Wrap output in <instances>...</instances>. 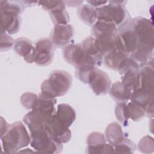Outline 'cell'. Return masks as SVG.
<instances>
[{"mask_svg": "<svg viewBox=\"0 0 154 154\" xmlns=\"http://www.w3.org/2000/svg\"><path fill=\"white\" fill-rule=\"evenodd\" d=\"M123 131L121 126L117 122L110 123L105 130V137L110 144L116 146L123 139Z\"/></svg>", "mask_w": 154, "mask_h": 154, "instance_id": "16", "label": "cell"}, {"mask_svg": "<svg viewBox=\"0 0 154 154\" xmlns=\"http://www.w3.org/2000/svg\"><path fill=\"white\" fill-rule=\"evenodd\" d=\"M135 148V145L133 141L128 138H123L121 142L114 146V153H133Z\"/></svg>", "mask_w": 154, "mask_h": 154, "instance_id": "24", "label": "cell"}, {"mask_svg": "<svg viewBox=\"0 0 154 154\" xmlns=\"http://www.w3.org/2000/svg\"><path fill=\"white\" fill-rule=\"evenodd\" d=\"M55 117L60 122L70 127L76 119L75 109L69 105L60 103L57 106Z\"/></svg>", "mask_w": 154, "mask_h": 154, "instance_id": "14", "label": "cell"}, {"mask_svg": "<svg viewBox=\"0 0 154 154\" xmlns=\"http://www.w3.org/2000/svg\"><path fill=\"white\" fill-rule=\"evenodd\" d=\"M1 32L9 34L17 33L21 23L20 14L24 10L22 1H1Z\"/></svg>", "mask_w": 154, "mask_h": 154, "instance_id": "1", "label": "cell"}, {"mask_svg": "<svg viewBox=\"0 0 154 154\" xmlns=\"http://www.w3.org/2000/svg\"><path fill=\"white\" fill-rule=\"evenodd\" d=\"M139 150L143 153H152L154 149L153 139L152 137L146 135L139 142L138 146Z\"/></svg>", "mask_w": 154, "mask_h": 154, "instance_id": "29", "label": "cell"}, {"mask_svg": "<svg viewBox=\"0 0 154 154\" xmlns=\"http://www.w3.org/2000/svg\"><path fill=\"white\" fill-rule=\"evenodd\" d=\"M45 129L50 136L60 143H66L70 141L72 133L69 127L52 116L46 123Z\"/></svg>", "mask_w": 154, "mask_h": 154, "instance_id": "8", "label": "cell"}, {"mask_svg": "<svg viewBox=\"0 0 154 154\" xmlns=\"http://www.w3.org/2000/svg\"><path fill=\"white\" fill-rule=\"evenodd\" d=\"M87 2L93 7H100L106 5L108 2L107 1H87Z\"/></svg>", "mask_w": 154, "mask_h": 154, "instance_id": "33", "label": "cell"}, {"mask_svg": "<svg viewBox=\"0 0 154 154\" xmlns=\"http://www.w3.org/2000/svg\"><path fill=\"white\" fill-rule=\"evenodd\" d=\"M117 35H103L94 38L95 47L102 56L118 50Z\"/></svg>", "mask_w": 154, "mask_h": 154, "instance_id": "13", "label": "cell"}, {"mask_svg": "<svg viewBox=\"0 0 154 154\" xmlns=\"http://www.w3.org/2000/svg\"><path fill=\"white\" fill-rule=\"evenodd\" d=\"M37 57L35 63L38 66L49 65L54 59L55 46L51 39L45 38L38 40L35 45Z\"/></svg>", "mask_w": 154, "mask_h": 154, "instance_id": "7", "label": "cell"}, {"mask_svg": "<svg viewBox=\"0 0 154 154\" xmlns=\"http://www.w3.org/2000/svg\"><path fill=\"white\" fill-rule=\"evenodd\" d=\"M132 25L138 42L135 50L153 55L154 31L152 22L147 18L137 17L132 19Z\"/></svg>", "mask_w": 154, "mask_h": 154, "instance_id": "5", "label": "cell"}, {"mask_svg": "<svg viewBox=\"0 0 154 154\" xmlns=\"http://www.w3.org/2000/svg\"><path fill=\"white\" fill-rule=\"evenodd\" d=\"M73 34L74 29L70 24L55 25L51 34V40L55 46L62 48L69 45Z\"/></svg>", "mask_w": 154, "mask_h": 154, "instance_id": "10", "label": "cell"}, {"mask_svg": "<svg viewBox=\"0 0 154 154\" xmlns=\"http://www.w3.org/2000/svg\"><path fill=\"white\" fill-rule=\"evenodd\" d=\"M38 96L32 93L26 92L23 93L20 97V102L22 106L27 109H32L37 103Z\"/></svg>", "mask_w": 154, "mask_h": 154, "instance_id": "26", "label": "cell"}, {"mask_svg": "<svg viewBox=\"0 0 154 154\" xmlns=\"http://www.w3.org/2000/svg\"><path fill=\"white\" fill-rule=\"evenodd\" d=\"M30 132V145L37 152L46 153H59L63 148V144L54 140L45 129V125L28 126Z\"/></svg>", "mask_w": 154, "mask_h": 154, "instance_id": "3", "label": "cell"}, {"mask_svg": "<svg viewBox=\"0 0 154 154\" xmlns=\"http://www.w3.org/2000/svg\"><path fill=\"white\" fill-rule=\"evenodd\" d=\"M49 12L51 19L55 25H67L70 21V17L66 10L64 1H61L58 7Z\"/></svg>", "mask_w": 154, "mask_h": 154, "instance_id": "18", "label": "cell"}, {"mask_svg": "<svg viewBox=\"0 0 154 154\" xmlns=\"http://www.w3.org/2000/svg\"><path fill=\"white\" fill-rule=\"evenodd\" d=\"M92 33L94 38L103 35L116 36L118 34V29L112 22L97 20L93 25Z\"/></svg>", "mask_w": 154, "mask_h": 154, "instance_id": "15", "label": "cell"}, {"mask_svg": "<svg viewBox=\"0 0 154 154\" xmlns=\"http://www.w3.org/2000/svg\"><path fill=\"white\" fill-rule=\"evenodd\" d=\"M86 152L87 153L93 154H106L114 153V146L109 143H105L94 147H87Z\"/></svg>", "mask_w": 154, "mask_h": 154, "instance_id": "30", "label": "cell"}, {"mask_svg": "<svg viewBox=\"0 0 154 154\" xmlns=\"http://www.w3.org/2000/svg\"><path fill=\"white\" fill-rule=\"evenodd\" d=\"M1 41L0 49L1 51H7L14 46V40L6 32H1Z\"/></svg>", "mask_w": 154, "mask_h": 154, "instance_id": "31", "label": "cell"}, {"mask_svg": "<svg viewBox=\"0 0 154 154\" xmlns=\"http://www.w3.org/2000/svg\"><path fill=\"white\" fill-rule=\"evenodd\" d=\"M105 136L100 132H93L87 137V147H94L106 143Z\"/></svg>", "mask_w": 154, "mask_h": 154, "instance_id": "28", "label": "cell"}, {"mask_svg": "<svg viewBox=\"0 0 154 154\" xmlns=\"http://www.w3.org/2000/svg\"><path fill=\"white\" fill-rule=\"evenodd\" d=\"M72 83V78L69 73L60 70H54L49 78L42 84L41 93L54 98L62 96L67 93Z\"/></svg>", "mask_w": 154, "mask_h": 154, "instance_id": "4", "label": "cell"}, {"mask_svg": "<svg viewBox=\"0 0 154 154\" xmlns=\"http://www.w3.org/2000/svg\"><path fill=\"white\" fill-rule=\"evenodd\" d=\"M82 48L85 53L95 58L100 64L102 63V55L97 50L94 45V38L90 36L86 38L82 43Z\"/></svg>", "mask_w": 154, "mask_h": 154, "instance_id": "22", "label": "cell"}, {"mask_svg": "<svg viewBox=\"0 0 154 154\" xmlns=\"http://www.w3.org/2000/svg\"><path fill=\"white\" fill-rule=\"evenodd\" d=\"M137 43V36L132 29V19H128L120 26L119 30H118L117 49L129 55L136 49Z\"/></svg>", "mask_w": 154, "mask_h": 154, "instance_id": "6", "label": "cell"}, {"mask_svg": "<svg viewBox=\"0 0 154 154\" xmlns=\"http://www.w3.org/2000/svg\"><path fill=\"white\" fill-rule=\"evenodd\" d=\"M140 67V65L134 60L131 57H128L120 65L117 70L122 75L128 72L139 71Z\"/></svg>", "mask_w": 154, "mask_h": 154, "instance_id": "25", "label": "cell"}, {"mask_svg": "<svg viewBox=\"0 0 154 154\" xmlns=\"http://www.w3.org/2000/svg\"><path fill=\"white\" fill-rule=\"evenodd\" d=\"M115 115L117 119L125 126L128 125L129 117L127 112L126 103L120 102L115 108Z\"/></svg>", "mask_w": 154, "mask_h": 154, "instance_id": "27", "label": "cell"}, {"mask_svg": "<svg viewBox=\"0 0 154 154\" xmlns=\"http://www.w3.org/2000/svg\"><path fill=\"white\" fill-rule=\"evenodd\" d=\"M63 54L64 60L75 67L83 61L85 55L81 45L73 43L66 46L63 49Z\"/></svg>", "mask_w": 154, "mask_h": 154, "instance_id": "12", "label": "cell"}, {"mask_svg": "<svg viewBox=\"0 0 154 154\" xmlns=\"http://www.w3.org/2000/svg\"><path fill=\"white\" fill-rule=\"evenodd\" d=\"M78 16L85 24L93 25L97 20L96 9L89 4H84L78 10Z\"/></svg>", "mask_w": 154, "mask_h": 154, "instance_id": "19", "label": "cell"}, {"mask_svg": "<svg viewBox=\"0 0 154 154\" xmlns=\"http://www.w3.org/2000/svg\"><path fill=\"white\" fill-rule=\"evenodd\" d=\"M88 84L93 91L99 96L105 94L109 91L111 81L105 72L96 68L91 73Z\"/></svg>", "mask_w": 154, "mask_h": 154, "instance_id": "9", "label": "cell"}, {"mask_svg": "<svg viewBox=\"0 0 154 154\" xmlns=\"http://www.w3.org/2000/svg\"><path fill=\"white\" fill-rule=\"evenodd\" d=\"M2 147L5 153H14L27 146L31 137L26 128L21 122H16L9 125L8 130L1 137Z\"/></svg>", "mask_w": 154, "mask_h": 154, "instance_id": "2", "label": "cell"}, {"mask_svg": "<svg viewBox=\"0 0 154 154\" xmlns=\"http://www.w3.org/2000/svg\"><path fill=\"white\" fill-rule=\"evenodd\" d=\"M126 109L129 118L133 121L141 120L146 115L144 109L132 101L126 105Z\"/></svg>", "mask_w": 154, "mask_h": 154, "instance_id": "23", "label": "cell"}, {"mask_svg": "<svg viewBox=\"0 0 154 154\" xmlns=\"http://www.w3.org/2000/svg\"><path fill=\"white\" fill-rule=\"evenodd\" d=\"M128 57V54L117 50L105 55L103 60L106 67L114 70H117L120 65Z\"/></svg>", "mask_w": 154, "mask_h": 154, "instance_id": "17", "label": "cell"}, {"mask_svg": "<svg viewBox=\"0 0 154 154\" xmlns=\"http://www.w3.org/2000/svg\"><path fill=\"white\" fill-rule=\"evenodd\" d=\"M62 1H39L38 4L49 11L58 7Z\"/></svg>", "mask_w": 154, "mask_h": 154, "instance_id": "32", "label": "cell"}, {"mask_svg": "<svg viewBox=\"0 0 154 154\" xmlns=\"http://www.w3.org/2000/svg\"><path fill=\"white\" fill-rule=\"evenodd\" d=\"M109 91L111 97L116 102L126 103L130 100L124 85L120 81L114 82L110 87Z\"/></svg>", "mask_w": 154, "mask_h": 154, "instance_id": "21", "label": "cell"}, {"mask_svg": "<svg viewBox=\"0 0 154 154\" xmlns=\"http://www.w3.org/2000/svg\"><path fill=\"white\" fill-rule=\"evenodd\" d=\"M8 127L9 125L7 123L5 120H4L2 117H1V137L5 134Z\"/></svg>", "mask_w": 154, "mask_h": 154, "instance_id": "34", "label": "cell"}, {"mask_svg": "<svg viewBox=\"0 0 154 154\" xmlns=\"http://www.w3.org/2000/svg\"><path fill=\"white\" fill-rule=\"evenodd\" d=\"M14 51L19 55L25 58L34 49L35 46L31 40L25 37H20L14 41L13 46Z\"/></svg>", "mask_w": 154, "mask_h": 154, "instance_id": "20", "label": "cell"}, {"mask_svg": "<svg viewBox=\"0 0 154 154\" xmlns=\"http://www.w3.org/2000/svg\"><path fill=\"white\" fill-rule=\"evenodd\" d=\"M124 1H111L108 2V13L111 22L114 23L116 26L122 25L128 19V12L123 3Z\"/></svg>", "mask_w": 154, "mask_h": 154, "instance_id": "11", "label": "cell"}]
</instances>
